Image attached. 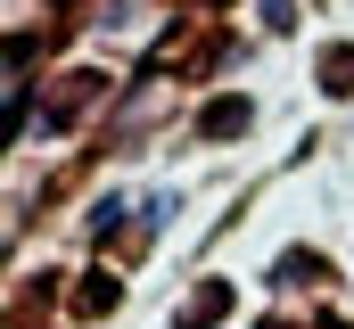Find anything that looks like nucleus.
<instances>
[{"instance_id":"1","label":"nucleus","mask_w":354,"mask_h":329,"mask_svg":"<svg viewBox=\"0 0 354 329\" xmlns=\"http://www.w3.org/2000/svg\"><path fill=\"white\" fill-rule=\"evenodd\" d=\"M223 313H231V288L214 280V288H198V297H189V313H181L174 329H214V321H223Z\"/></svg>"},{"instance_id":"2","label":"nucleus","mask_w":354,"mask_h":329,"mask_svg":"<svg viewBox=\"0 0 354 329\" xmlns=\"http://www.w3.org/2000/svg\"><path fill=\"white\" fill-rule=\"evenodd\" d=\"M198 132H206V140H231V132H248V99H214V107L198 115Z\"/></svg>"},{"instance_id":"3","label":"nucleus","mask_w":354,"mask_h":329,"mask_svg":"<svg viewBox=\"0 0 354 329\" xmlns=\"http://www.w3.org/2000/svg\"><path fill=\"white\" fill-rule=\"evenodd\" d=\"M305 280H322V255H280V288H305Z\"/></svg>"},{"instance_id":"4","label":"nucleus","mask_w":354,"mask_h":329,"mask_svg":"<svg viewBox=\"0 0 354 329\" xmlns=\"http://www.w3.org/2000/svg\"><path fill=\"white\" fill-rule=\"evenodd\" d=\"M322 75H330V91H354V50H330Z\"/></svg>"}]
</instances>
